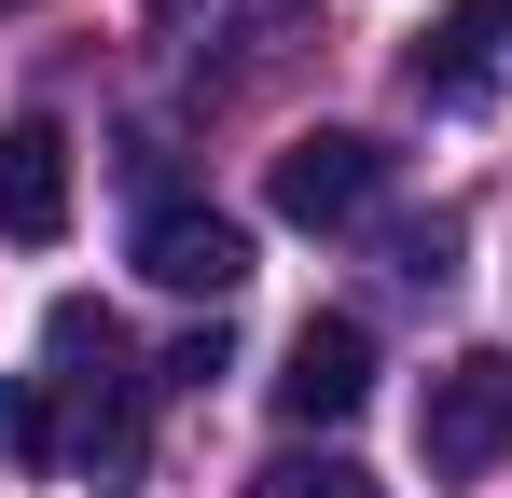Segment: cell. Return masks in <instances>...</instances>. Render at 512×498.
<instances>
[{"label": "cell", "instance_id": "9", "mask_svg": "<svg viewBox=\"0 0 512 498\" xmlns=\"http://www.w3.org/2000/svg\"><path fill=\"white\" fill-rule=\"evenodd\" d=\"M0 443H14V457H56V388H42V374L0 388Z\"/></svg>", "mask_w": 512, "mask_h": 498}, {"label": "cell", "instance_id": "1", "mask_svg": "<svg viewBox=\"0 0 512 498\" xmlns=\"http://www.w3.org/2000/svg\"><path fill=\"white\" fill-rule=\"evenodd\" d=\"M42 360H56V374H42V388H56V457H70L84 485H139V443H153V429H139V360H125L111 305L70 291V305L42 319Z\"/></svg>", "mask_w": 512, "mask_h": 498}, {"label": "cell", "instance_id": "6", "mask_svg": "<svg viewBox=\"0 0 512 498\" xmlns=\"http://www.w3.org/2000/svg\"><path fill=\"white\" fill-rule=\"evenodd\" d=\"M360 402H374V332L360 319H305L291 360H277V415L291 429H346Z\"/></svg>", "mask_w": 512, "mask_h": 498}, {"label": "cell", "instance_id": "5", "mask_svg": "<svg viewBox=\"0 0 512 498\" xmlns=\"http://www.w3.org/2000/svg\"><path fill=\"white\" fill-rule=\"evenodd\" d=\"M499 70H512V0H443L416 28V56H402V83H416L429 111H471Z\"/></svg>", "mask_w": 512, "mask_h": 498}, {"label": "cell", "instance_id": "3", "mask_svg": "<svg viewBox=\"0 0 512 498\" xmlns=\"http://www.w3.org/2000/svg\"><path fill=\"white\" fill-rule=\"evenodd\" d=\"M277 222H305V236H333V222H360L374 194H388V139H360V125H305L291 153H277Z\"/></svg>", "mask_w": 512, "mask_h": 498}, {"label": "cell", "instance_id": "10", "mask_svg": "<svg viewBox=\"0 0 512 498\" xmlns=\"http://www.w3.org/2000/svg\"><path fill=\"white\" fill-rule=\"evenodd\" d=\"M443 249H457V236H443V222H416V236L388 249V263H402V277H416V291H443V277H457V263H443Z\"/></svg>", "mask_w": 512, "mask_h": 498}, {"label": "cell", "instance_id": "2", "mask_svg": "<svg viewBox=\"0 0 512 498\" xmlns=\"http://www.w3.org/2000/svg\"><path fill=\"white\" fill-rule=\"evenodd\" d=\"M416 457L443 471V485H471V471H499V457H512V346H457V360L429 374Z\"/></svg>", "mask_w": 512, "mask_h": 498}, {"label": "cell", "instance_id": "11", "mask_svg": "<svg viewBox=\"0 0 512 498\" xmlns=\"http://www.w3.org/2000/svg\"><path fill=\"white\" fill-rule=\"evenodd\" d=\"M0 14H14V0H0Z\"/></svg>", "mask_w": 512, "mask_h": 498}, {"label": "cell", "instance_id": "4", "mask_svg": "<svg viewBox=\"0 0 512 498\" xmlns=\"http://www.w3.org/2000/svg\"><path fill=\"white\" fill-rule=\"evenodd\" d=\"M139 277H153V291H194V305H222V291L250 277V222L208 208V194H153V208H139Z\"/></svg>", "mask_w": 512, "mask_h": 498}, {"label": "cell", "instance_id": "7", "mask_svg": "<svg viewBox=\"0 0 512 498\" xmlns=\"http://www.w3.org/2000/svg\"><path fill=\"white\" fill-rule=\"evenodd\" d=\"M0 236L14 249L70 236V139L56 125H0Z\"/></svg>", "mask_w": 512, "mask_h": 498}, {"label": "cell", "instance_id": "8", "mask_svg": "<svg viewBox=\"0 0 512 498\" xmlns=\"http://www.w3.org/2000/svg\"><path fill=\"white\" fill-rule=\"evenodd\" d=\"M250 498H374V471H360V457H277Z\"/></svg>", "mask_w": 512, "mask_h": 498}]
</instances>
